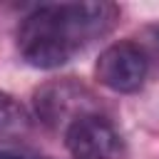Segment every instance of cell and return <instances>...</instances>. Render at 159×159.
Returning a JSON list of instances; mask_svg holds the SVG:
<instances>
[{
    "instance_id": "obj_1",
    "label": "cell",
    "mask_w": 159,
    "mask_h": 159,
    "mask_svg": "<svg viewBox=\"0 0 159 159\" xmlns=\"http://www.w3.org/2000/svg\"><path fill=\"white\" fill-rule=\"evenodd\" d=\"M114 2H50L35 7L17 27L20 57L37 70H55L112 32Z\"/></svg>"
},
{
    "instance_id": "obj_2",
    "label": "cell",
    "mask_w": 159,
    "mask_h": 159,
    "mask_svg": "<svg viewBox=\"0 0 159 159\" xmlns=\"http://www.w3.org/2000/svg\"><path fill=\"white\" fill-rule=\"evenodd\" d=\"M32 107H35V117L55 129H67L75 119L99 112L97 107V97L77 80L65 77V80H52L47 84H42L35 97H32Z\"/></svg>"
},
{
    "instance_id": "obj_3",
    "label": "cell",
    "mask_w": 159,
    "mask_h": 159,
    "mask_svg": "<svg viewBox=\"0 0 159 159\" xmlns=\"http://www.w3.org/2000/svg\"><path fill=\"white\" fill-rule=\"evenodd\" d=\"M149 70L152 67L142 45L132 40H119L107 45L94 62L97 82L117 94H132L142 89Z\"/></svg>"
},
{
    "instance_id": "obj_4",
    "label": "cell",
    "mask_w": 159,
    "mask_h": 159,
    "mask_svg": "<svg viewBox=\"0 0 159 159\" xmlns=\"http://www.w3.org/2000/svg\"><path fill=\"white\" fill-rule=\"evenodd\" d=\"M65 147L72 159H119L122 139L104 114L92 112L65 129Z\"/></svg>"
},
{
    "instance_id": "obj_5",
    "label": "cell",
    "mask_w": 159,
    "mask_h": 159,
    "mask_svg": "<svg viewBox=\"0 0 159 159\" xmlns=\"http://www.w3.org/2000/svg\"><path fill=\"white\" fill-rule=\"evenodd\" d=\"M32 129L30 112L7 92H0V142H20Z\"/></svg>"
},
{
    "instance_id": "obj_6",
    "label": "cell",
    "mask_w": 159,
    "mask_h": 159,
    "mask_svg": "<svg viewBox=\"0 0 159 159\" xmlns=\"http://www.w3.org/2000/svg\"><path fill=\"white\" fill-rule=\"evenodd\" d=\"M147 60H149V67L159 70V25H149L144 32H142V40H139Z\"/></svg>"
},
{
    "instance_id": "obj_7",
    "label": "cell",
    "mask_w": 159,
    "mask_h": 159,
    "mask_svg": "<svg viewBox=\"0 0 159 159\" xmlns=\"http://www.w3.org/2000/svg\"><path fill=\"white\" fill-rule=\"evenodd\" d=\"M0 159H42V157H27V154H15V152H0Z\"/></svg>"
}]
</instances>
